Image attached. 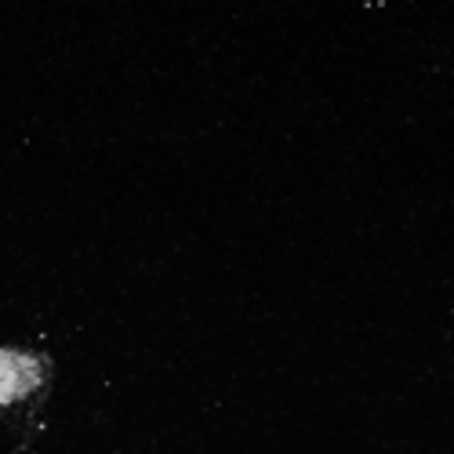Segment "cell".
<instances>
[{
  "instance_id": "obj_1",
  "label": "cell",
  "mask_w": 454,
  "mask_h": 454,
  "mask_svg": "<svg viewBox=\"0 0 454 454\" xmlns=\"http://www.w3.org/2000/svg\"><path fill=\"white\" fill-rule=\"evenodd\" d=\"M48 367L26 353H0V403H26L44 393Z\"/></svg>"
}]
</instances>
